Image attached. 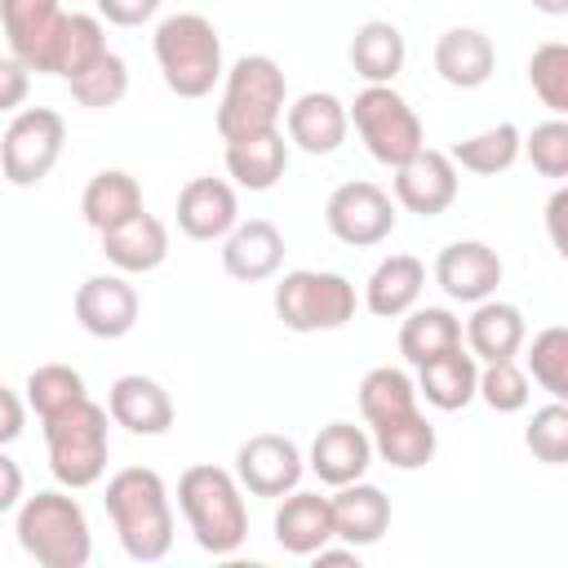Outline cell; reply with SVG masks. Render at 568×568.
I'll return each mask as SVG.
<instances>
[{"instance_id": "cell-20", "label": "cell", "mask_w": 568, "mask_h": 568, "mask_svg": "<svg viewBox=\"0 0 568 568\" xmlns=\"http://www.w3.org/2000/svg\"><path fill=\"white\" fill-rule=\"evenodd\" d=\"M328 506H333V537H342L355 550L382 541V532L390 528V497L368 479L342 484L328 497Z\"/></svg>"}, {"instance_id": "cell-6", "label": "cell", "mask_w": 568, "mask_h": 568, "mask_svg": "<svg viewBox=\"0 0 568 568\" xmlns=\"http://www.w3.org/2000/svg\"><path fill=\"white\" fill-rule=\"evenodd\" d=\"M40 426H44L53 479H58L62 488H93V484L102 479V470H106V457H111L106 408L84 395V399H75L71 408L44 417Z\"/></svg>"}, {"instance_id": "cell-32", "label": "cell", "mask_w": 568, "mask_h": 568, "mask_svg": "<svg viewBox=\"0 0 568 568\" xmlns=\"http://www.w3.org/2000/svg\"><path fill=\"white\" fill-rule=\"evenodd\" d=\"M408 320L399 324V355L417 368L453 346H462V320L448 311V306H417V311H404Z\"/></svg>"}, {"instance_id": "cell-3", "label": "cell", "mask_w": 568, "mask_h": 568, "mask_svg": "<svg viewBox=\"0 0 568 568\" xmlns=\"http://www.w3.org/2000/svg\"><path fill=\"white\" fill-rule=\"evenodd\" d=\"M18 546L40 568H84L93 555V532L84 506L71 493L44 488L18 501Z\"/></svg>"}, {"instance_id": "cell-49", "label": "cell", "mask_w": 568, "mask_h": 568, "mask_svg": "<svg viewBox=\"0 0 568 568\" xmlns=\"http://www.w3.org/2000/svg\"><path fill=\"white\" fill-rule=\"evenodd\" d=\"M532 9H541V13H550V18H564V13H568V0H532Z\"/></svg>"}, {"instance_id": "cell-34", "label": "cell", "mask_w": 568, "mask_h": 568, "mask_svg": "<svg viewBox=\"0 0 568 568\" xmlns=\"http://www.w3.org/2000/svg\"><path fill=\"white\" fill-rule=\"evenodd\" d=\"M102 53H106V27H102V18H93V13H67L62 36H58V53H53V75L75 80Z\"/></svg>"}, {"instance_id": "cell-31", "label": "cell", "mask_w": 568, "mask_h": 568, "mask_svg": "<svg viewBox=\"0 0 568 568\" xmlns=\"http://www.w3.org/2000/svg\"><path fill=\"white\" fill-rule=\"evenodd\" d=\"M80 213L93 231H111L120 222H129L133 213H142V186L133 173L124 169H102L89 178L84 195H80Z\"/></svg>"}, {"instance_id": "cell-5", "label": "cell", "mask_w": 568, "mask_h": 568, "mask_svg": "<svg viewBox=\"0 0 568 568\" xmlns=\"http://www.w3.org/2000/svg\"><path fill=\"white\" fill-rule=\"evenodd\" d=\"M222 102H217V133L222 142L235 138H253L280 124L284 115V98H288V80L280 71L275 58L266 53H244L231 71H222Z\"/></svg>"}, {"instance_id": "cell-23", "label": "cell", "mask_w": 568, "mask_h": 568, "mask_svg": "<svg viewBox=\"0 0 568 568\" xmlns=\"http://www.w3.org/2000/svg\"><path fill=\"white\" fill-rule=\"evenodd\" d=\"M284 120H288V142L302 146L306 155H333V151L346 142V129H351L346 106H342L333 93H320V89L302 93V98L288 106Z\"/></svg>"}, {"instance_id": "cell-24", "label": "cell", "mask_w": 568, "mask_h": 568, "mask_svg": "<svg viewBox=\"0 0 568 568\" xmlns=\"http://www.w3.org/2000/svg\"><path fill=\"white\" fill-rule=\"evenodd\" d=\"M422 288H426V266H422V257H413V253H390V257H382V262L373 266V275H368V284H364V306H368L377 320H399L404 311L417 306Z\"/></svg>"}, {"instance_id": "cell-37", "label": "cell", "mask_w": 568, "mask_h": 568, "mask_svg": "<svg viewBox=\"0 0 568 568\" xmlns=\"http://www.w3.org/2000/svg\"><path fill=\"white\" fill-rule=\"evenodd\" d=\"M67 84H71V98H75L80 106L102 111V106H115V102L129 93V67H124L120 53L106 49L89 71H80V75L67 80Z\"/></svg>"}, {"instance_id": "cell-13", "label": "cell", "mask_w": 568, "mask_h": 568, "mask_svg": "<svg viewBox=\"0 0 568 568\" xmlns=\"http://www.w3.org/2000/svg\"><path fill=\"white\" fill-rule=\"evenodd\" d=\"M75 320L89 337H102V342H115L124 337L133 324H138V288L111 271V275H89L80 288H75Z\"/></svg>"}, {"instance_id": "cell-7", "label": "cell", "mask_w": 568, "mask_h": 568, "mask_svg": "<svg viewBox=\"0 0 568 568\" xmlns=\"http://www.w3.org/2000/svg\"><path fill=\"white\" fill-rule=\"evenodd\" d=\"M346 120L355 124V133L364 138L368 155L386 169L404 164L408 155H417L426 146L422 120L417 111L404 102V93H395L390 84H364L355 93V102L346 106Z\"/></svg>"}, {"instance_id": "cell-43", "label": "cell", "mask_w": 568, "mask_h": 568, "mask_svg": "<svg viewBox=\"0 0 568 568\" xmlns=\"http://www.w3.org/2000/svg\"><path fill=\"white\" fill-rule=\"evenodd\" d=\"M27 93H31V71L9 53V58H0V111H13V106H22L27 102Z\"/></svg>"}, {"instance_id": "cell-17", "label": "cell", "mask_w": 568, "mask_h": 568, "mask_svg": "<svg viewBox=\"0 0 568 568\" xmlns=\"http://www.w3.org/2000/svg\"><path fill=\"white\" fill-rule=\"evenodd\" d=\"M306 466L320 475V484L342 488V484L368 475V466H373V439H368L364 426H355V422H328V426H320V435L311 439Z\"/></svg>"}, {"instance_id": "cell-10", "label": "cell", "mask_w": 568, "mask_h": 568, "mask_svg": "<svg viewBox=\"0 0 568 568\" xmlns=\"http://www.w3.org/2000/svg\"><path fill=\"white\" fill-rule=\"evenodd\" d=\"M324 222L333 240L351 248H373L395 231V204L377 182H342L324 204Z\"/></svg>"}, {"instance_id": "cell-11", "label": "cell", "mask_w": 568, "mask_h": 568, "mask_svg": "<svg viewBox=\"0 0 568 568\" xmlns=\"http://www.w3.org/2000/svg\"><path fill=\"white\" fill-rule=\"evenodd\" d=\"M0 22L9 36V53L40 75H53V53L62 36V4L58 0H0Z\"/></svg>"}, {"instance_id": "cell-22", "label": "cell", "mask_w": 568, "mask_h": 568, "mask_svg": "<svg viewBox=\"0 0 568 568\" xmlns=\"http://www.w3.org/2000/svg\"><path fill=\"white\" fill-rule=\"evenodd\" d=\"M435 71L453 89H479L497 71V49L479 27H448L435 44Z\"/></svg>"}, {"instance_id": "cell-27", "label": "cell", "mask_w": 568, "mask_h": 568, "mask_svg": "<svg viewBox=\"0 0 568 568\" xmlns=\"http://www.w3.org/2000/svg\"><path fill=\"white\" fill-rule=\"evenodd\" d=\"M475 382H479V359L470 351L453 346V351L417 364V382L413 386H417V395H426L430 408L457 413V408H466L475 399Z\"/></svg>"}, {"instance_id": "cell-40", "label": "cell", "mask_w": 568, "mask_h": 568, "mask_svg": "<svg viewBox=\"0 0 568 568\" xmlns=\"http://www.w3.org/2000/svg\"><path fill=\"white\" fill-rule=\"evenodd\" d=\"M475 395L493 408V413H519L528 408V373L515 364V359H493L479 368V382H475Z\"/></svg>"}, {"instance_id": "cell-12", "label": "cell", "mask_w": 568, "mask_h": 568, "mask_svg": "<svg viewBox=\"0 0 568 568\" xmlns=\"http://www.w3.org/2000/svg\"><path fill=\"white\" fill-rule=\"evenodd\" d=\"M302 470H306L302 448L288 435H275V430H262V435L244 439L240 453H235V479L253 497H284V493H293Z\"/></svg>"}, {"instance_id": "cell-16", "label": "cell", "mask_w": 568, "mask_h": 568, "mask_svg": "<svg viewBox=\"0 0 568 568\" xmlns=\"http://www.w3.org/2000/svg\"><path fill=\"white\" fill-rule=\"evenodd\" d=\"M106 417L129 435H164L173 426V399L155 377L124 373L106 390Z\"/></svg>"}, {"instance_id": "cell-44", "label": "cell", "mask_w": 568, "mask_h": 568, "mask_svg": "<svg viewBox=\"0 0 568 568\" xmlns=\"http://www.w3.org/2000/svg\"><path fill=\"white\" fill-rule=\"evenodd\" d=\"M155 9H160V0H98V13L111 27H142L155 18Z\"/></svg>"}, {"instance_id": "cell-41", "label": "cell", "mask_w": 568, "mask_h": 568, "mask_svg": "<svg viewBox=\"0 0 568 568\" xmlns=\"http://www.w3.org/2000/svg\"><path fill=\"white\" fill-rule=\"evenodd\" d=\"M524 444L546 466H564L568 462V408H564V399H550L546 408L532 413V422L524 430Z\"/></svg>"}, {"instance_id": "cell-2", "label": "cell", "mask_w": 568, "mask_h": 568, "mask_svg": "<svg viewBox=\"0 0 568 568\" xmlns=\"http://www.w3.org/2000/svg\"><path fill=\"white\" fill-rule=\"evenodd\" d=\"M178 506L200 541V550L226 559L244 546L248 537V510H244V497H240V479L222 466H186L182 479H178Z\"/></svg>"}, {"instance_id": "cell-4", "label": "cell", "mask_w": 568, "mask_h": 568, "mask_svg": "<svg viewBox=\"0 0 568 568\" xmlns=\"http://www.w3.org/2000/svg\"><path fill=\"white\" fill-rule=\"evenodd\" d=\"M155 62L178 98H204L222 80V36L204 13H173L155 27Z\"/></svg>"}, {"instance_id": "cell-21", "label": "cell", "mask_w": 568, "mask_h": 568, "mask_svg": "<svg viewBox=\"0 0 568 568\" xmlns=\"http://www.w3.org/2000/svg\"><path fill=\"white\" fill-rule=\"evenodd\" d=\"M102 235V253L106 262L120 271V275H146L155 271L164 257H169V231L155 213H133L129 222L111 226V231H98Z\"/></svg>"}, {"instance_id": "cell-1", "label": "cell", "mask_w": 568, "mask_h": 568, "mask_svg": "<svg viewBox=\"0 0 568 568\" xmlns=\"http://www.w3.org/2000/svg\"><path fill=\"white\" fill-rule=\"evenodd\" d=\"M106 515L129 559L155 564L173 550V506L169 488L151 466H124L106 479Z\"/></svg>"}, {"instance_id": "cell-18", "label": "cell", "mask_w": 568, "mask_h": 568, "mask_svg": "<svg viewBox=\"0 0 568 568\" xmlns=\"http://www.w3.org/2000/svg\"><path fill=\"white\" fill-rule=\"evenodd\" d=\"M222 266L231 280L240 284H257V280H271L284 262V235L275 222L266 217H248V222H235L226 235H222Z\"/></svg>"}, {"instance_id": "cell-38", "label": "cell", "mask_w": 568, "mask_h": 568, "mask_svg": "<svg viewBox=\"0 0 568 568\" xmlns=\"http://www.w3.org/2000/svg\"><path fill=\"white\" fill-rule=\"evenodd\" d=\"M528 373L541 390H550V399H564L568 395V328L564 324H550L532 337L528 346Z\"/></svg>"}, {"instance_id": "cell-9", "label": "cell", "mask_w": 568, "mask_h": 568, "mask_svg": "<svg viewBox=\"0 0 568 568\" xmlns=\"http://www.w3.org/2000/svg\"><path fill=\"white\" fill-rule=\"evenodd\" d=\"M67 142V120L49 106H27L0 138V178L13 186H40Z\"/></svg>"}, {"instance_id": "cell-19", "label": "cell", "mask_w": 568, "mask_h": 568, "mask_svg": "<svg viewBox=\"0 0 568 568\" xmlns=\"http://www.w3.org/2000/svg\"><path fill=\"white\" fill-rule=\"evenodd\" d=\"M240 222L235 186L222 178H191L178 191V231L191 240H222Z\"/></svg>"}, {"instance_id": "cell-14", "label": "cell", "mask_w": 568, "mask_h": 568, "mask_svg": "<svg viewBox=\"0 0 568 568\" xmlns=\"http://www.w3.org/2000/svg\"><path fill=\"white\" fill-rule=\"evenodd\" d=\"M395 200L417 217L444 213L457 200V164L444 151L422 146L417 155L395 164Z\"/></svg>"}, {"instance_id": "cell-15", "label": "cell", "mask_w": 568, "mask_h": 568, "mask_svg": "<svg viewBox=\"0 0 568 568\" xmlns=\"http://www.w3.org/2000/svg\"><path fill=\"white\" fill-rule=\"evenodd\" d=\"M435 284L453 302H484L501 284V257L484 240H457L435 257Z\"/></svg>"}, {"instance_id": "cell-36", "label": "cell", "mask_w": 568, "mask_h": 568, "mask_svg": "<svg viewBox=\"0 0 568 568\" xmlns=\"http://www.w3.org/2000/svg\"><path fill=\"white\" fill-rule=\"evenodd\" d=\"M84 377L71 364H40L27 377V408H36V417H53L62 408H71L75 399H84Z\"/></svg>"}, {"instance_id": "cell-25", "label": "cell", "mask_w": 568, "mask_h": 568, "mask_svg": "<svg viewBox=\"0 0 568 568\" xmlns=\"http://www.w3.org/2000/svg\"><path fill=\"white\" fill-rule=\"evenodd\" d=\"M275 541L288 555L311 559L324 541H333V506L320 493H284L280 510H275Z\"/></svg>"}, {"instance_id": "cell-35", "label": "cell", "mask_w": 568, "mask_h": 568, "mask_svg": "<svg viewBox=\"0 0 568 568\" xmlns=\"http://www.w3.org/2000/svg\"><path fill=\"white\" fill-rule=\"evenodd\" d=\"M408 408H417V386H413V377L404 368L382 364V368L364 373V382H359V413H364L368 426H377L386 417H399Z\"/></svg>"}, {"instance_id": "cell-30", "label": "cell", "mask_w": 568, "mask_h": 568, "mask_svg": "<svg viewBox=\"0 0 568 568\" xmlns=\"http://www.w3.org/2000/svg\"><path fill=\"white\" fill-rule=\"evenodd\" d=\"M404 58H408L404 31L386 18H373L351 36V67L368 84H390L404 71Z\"/></svg>"}, {"instance_id": "cell-28", "label": "cell", "mask_w": 568, "mask_h": 568, "mask_svg": "<svg viewBox=\"0 0 568 568\" xmlns=\"http://www.w3.org/2000/svg\"><path fill=\"white\" fill-rule=\"evenodd\" d=\"M368 439H373V457H382V462L395 466V470H422V466L435 457V448H439L435 426L426 422L422 408H408V413H399V417L377 422Z\"/></svg>"}, {"instance_id": "cell-26", "label": "cell", "mask_w": 568, "mask_h": 568, "mask_svg": "<svg viewBox=\"0 0 568 568\" xmlns=\"http://www.w3.org/2000/svg\"><path fill=\"white\" fill-rule=\"evenodd\" d=\"M528 337V324H524V311L510 306V302H497V297H484L475 302L470 320H466V346L475 359L493 364V359H515L519 346Z\"/></svg>"}, {"instance_id": "cell-45", "label": "cell", "mask_w": 568, "mask_h": 568, "mask_svg": "<svg viewBox=\"0 0 568 568\" xmlns=\"http://www.w3.org/2000/svg\"><path fill=\"white\" fill-rule=\"evenodd\" d=\"M22 426H27V404L9 386H0V448L13 444L22 435Z\"/></svg>"}, {"instance_id": "cell-33", "label": "cell", "mask_w": 568, "mask_h": 568, "mask_svg": "<svg viewBox=\"0 0 568 568\" xmlns=\"http://www.w3.org/2000/svg\"><path fill=\"white\" fill-rule=\"evenodd\" d=\"M519 142H524V133L510 120H501V124H493V129L457 142L448 160L462 164V169H470V173H479V178H493V173H506L519 160Z\"/></svg>"}, {"instance_id": "cell-46", "label": "cell", "mask_w": 568, "mask_h": 568, "mask_svg": "<svg viewBox=\"0 0 568 568\" xmlns=\"http://www.w3.org/2000/svg\"><path fill=\"white\" fill-rule=\"evenodd\" d=\"M22 501V466L0 448V515Z\"/></svg>"}, {"instance_id": "cell-29", "label": "cell", "mask_w": 568, "mask_h": 568, "mask_svg": "<svg viewBox=\"0 0 568 568\" xmlns=\"http://www.w3.org/2000/svg\"><path fill=\"white\" fill-rule=\"evenodd\" d=\"M284 169H288V142H284L280 129L226 142V173L244 191H271L284 178Z\"/></svg>"}, {"instance_id": "cell-48", "label": "cell", "mask_w": 568, "mask_h": 568, "mask_svg": "<svg viewBox=\"0 0 568 568\" xmlns=\"http://www.w3.org/2000/svg\"><path fill=\"white\" fill-rule=\"evenodd\" d=\"M315 559V568H359V555H355V546H346V550H333L328 541L311 555Z\"/></svg>"}, {"instance_id": "cell-39", "label": "cell", "mask_w": 568, "mask_h": 568, "mask_svg": "<svg viewBox=\"0 0 568 568\" xmlns=\"http://www.w3.org/2000/svg\"><path fill=\"white\" fill-rule=\"evenodd\" d=\"M528 84H532V93L555 115L568 111V44L564 40H546V44L532 49V58H528Z\"/></svg>"}, {"instance_id": "cell-47", "label": "cell", "mask_w": 568, "mask_h": 568, "mask_svg": "<svg viewBox=\"0 0 568 568\" xmlns=\"http://www.w3.org/2000/svg\"><path fill=\"white\" fill-rule=\"evenodd\" d=\"M564 217H568V191L559 186V191L550 195V204H546V226H550V244H555L559 253H568V231H564Z\"/></svg>"}, {"instance_id": "cell-8", "label": "cell", "mask_w": 568, "mask_h": 568, "mask_svg": "<svg viewBox=\"0 0 568 568\" xmlns=\"http://www.w3.org/2000/svg\"><path fill=\"white\" fill-rule=\"evenodd\" d=\"M275 315L293 333H328L355 320V284L337 271H288L275 284Z\"/></svg>"}, {"instance_id": "cell-42", "label": "cell", "mask_w": 568, "mask_h": 568, "mask_svg": "<svg viewBox=\"0 0 568 568\" xmlns=\"http://www.w3.org/2000/svg\"><path fill=\"white\" fill-rule=\"evenodd\" d=\"M519 151H528V160L541 178H568V124L564 120L532 124V133L519 142Z\"/></svg>"}]
</instances>
